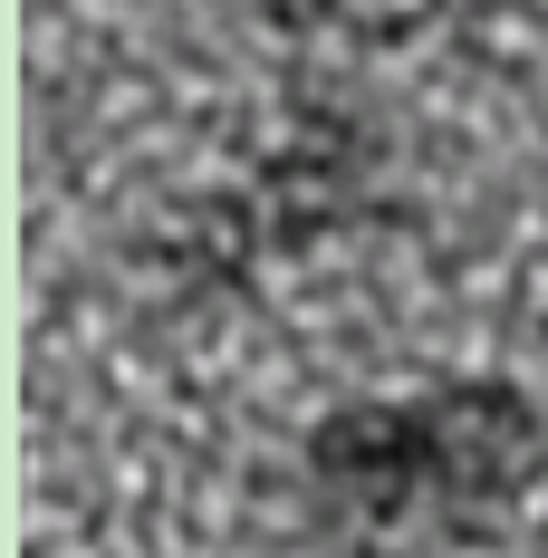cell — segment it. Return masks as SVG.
<instances>
[{"mask_svg": "<svg viewBox=\"0 0 548 558\" xmlns=\"http://www.w3.org/2000/svg\"><path fill=\"white\" fill-rule=\"evenodd\" d=\"M548 472V424L520 386L366 395L308 434V482L366 530H482Z\"/></svg>", "mask_w": 548, "mask_h": 558, "instance_id": "obj_1", "label": "cell"}, {"mask_svg": "<svg viewBox=\"0 0 548 558\" xmlns=\"http://www.w3.org/2000/svg\"><path fill=\"white\" fill-rule=\"evenodd\" d=\"M356 183H366V145L337 135V125H308L289 155L260 165V183L231 203V251H299L328 222L356 213Z\"/></svg>", "mask_w": 548, "mask_h": 558, "instance_id": "obj_2", "label": "cell"}]
</instances>
